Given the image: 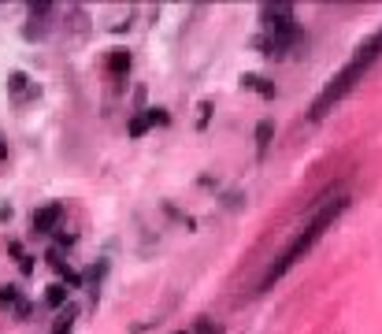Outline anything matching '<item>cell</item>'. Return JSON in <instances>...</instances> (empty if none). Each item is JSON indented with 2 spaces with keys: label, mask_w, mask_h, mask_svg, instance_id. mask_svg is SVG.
<instances>
[{
  "label": "cell",
  "mask_w": 382,
  "mask_h": 334,
  "mask_svg": "<svg viewBox=\"0 0 382 334\" xmlns=\"http://www.w3.org/2000/svg\"><path fill=\"white\" fill-rule=\"evenodd\" d=\"M8 89H12L15 97H34V93H38V86H30V78H26L23 71H15V75L8 78Z\"/></svg>",
  "instance_id": "cell-7"
},
{
  "label": "cell",
  "mask_w": 382,
  "mask_h": 334,
  "mask_svg": "<svg viewBox=\"0 0 382 334\" xmlns=\"http://www.w3.org/2000/svg\"><path fill=\"white\" fill-rule=\"evenodd\" d=\"M104 67H108V75L123 78L126 71H130V52H126V49H112V52H108V60H104Z\"/></svg>",
  "instance_id": "cell-6"
},
{
  "label": "cell",
  "mask_w": 382,
  "mask_h": 334,
  "mask_svg": "<svg viewBox=\"0 0 382 334\" xmlns=\"http://www.w3.org/2000/svg\"><path fill=\"white\" fill-rule=\"evenodd\" d=\"M56 334H71V331H56Z\"/></svg>",
  "instance_id": "cell-15"
},
{
  "label": "cell",
  "mask_w": 382,
  "mask_h": 334,
  "mask_svg": "<svg viewBox=\"0 0 382 334\" xmlns=\"http://www.w3.org/2000/svg\"><path fill=\"white\" fill-rule=\"evenodd\" d=\"M271 138H275V123H271V119H260L256 123V152H267Z\"/></svg>",
  "instance_id": "cell-9"
},
{
  "label": "cell",
  "mask_w": 382,
  "mask_h": 334,
  "mask_svg": "<svg viewBox=\"0 0 382 334\" xmlns=\"http://www.w3.org/2000/svg\"><path fill=\"white\" fill-rule=\"evenodd\" d=\"M375 60H382V30H375L363 45H357V52L349 56V63H345L338 75L323 86V93L315 97V104H312V119H323L334 104L345 101V97L357 89V82H363V75L375 67Z\"/></svg>",
  "instance_id": "cell-2"
},
{
  "label": "cell",
  "mask_w": 382,
  "mask_h": 334,
  "mask_svg": "<svg viewBox=\"0 0 382 334\" xmlns=\"http://www.w3.org/2000/svg\"><path fill=\"white\" fill-rule=\"evenodd\" d=\"M178 334H186V331H178Z\"/></svg>",
  "instance_id": "cell-16"
},
{
  "label": "cell",
  "mask_w": 382,
  "mask_h": 334,
  "mask_svg": "<svg viewBox=\"0 0 382 334\" xmlns=\"http://www.w3.org/2000/svg\"><path fill=\"white\" fill-rule=\"evenodd\" d=\"M241 82L249 89H256V93H263V97H275V86H267V78H260V75H241Z\"/></svg>",
  "instance_id": "cell-12"
},
{
  "label": "cell",
  "mask_w": 382,
  "mask_h": 334,
  "mask_svg": "<svg viewBox=\"0 0 382 334\" xmlns=\"http://www.w3.org/2000/svg\"><path fill=\"white\" fill-rule=\"evenodd\" d=\"M149 126H152L149 112H134L130 123H126V134H130V138H145V130H149Z\"/></svg>",
  "instance_id": "cell-8"
},
{
  "label": "cell",
  "mask_w": 382,
  "mask_h": 334,
  "mask_svg": "<svg viewBox=\"0 0 382 334\" xmlns=\"http://www.w3.org/2000/svg\"><path fill=\"white\" fill-rule=\"evenodd\" d=\"M345 208H349V197H345V193H334V189H331V193H326L323 201L315 204L312 219H308L305 227L294 234V241H289V246L282 249L278 257L267 264V272H263V278H260V290H267V286H271V283H278V278L286 275L289 267L297 264V260H305L308 252H312L315 241H320L323 234H326V227H331V223L338 219V215H342Z\"/></svg>",
  "instance_id": "cell-1"
},
{
  "label": "cell",
  "mask_w": 382,
  "mask_h": 334,
  "mask_svg": "<svg viewBox=\"0 0 382 334\" xmlns=\"http://www.w3.org/2000/svg\"><path fill=\"white\" fill-rule=\"evenodd\" d=\"M45 305H49V309H63V305H67V286L52 283L49 290H45Z\"/></svg>",
  "instance_id": "cell-10"
},
{
  "label": "cell",
  "mask_w": 382,
  "mask_h": 334,
  "mask_svg": "<svg viewBox=\"0 0 382 334\" xmlns=\"http://www.w3.org/2000/svg\"><path fill=\"white\" fill-rule=\"evenodd\" d=\"M0 309H15V312L23 309V297L15 286H0Z\"/></svg>",
  "instance_id": "cell-11"
},
{
  "label": "cell",
  "mask_w": 382,
  "mask_h": 334,
  "mask_svg": "<svg viewBox=\"0 0 382 334\" xmlns=\"http://www.w3.org/2000/svg\"><path fill=\"white\" fill-rule=\"evenodd\" d=\"M49 15H52V4H30V26H26V41H41L49 34Z\"/></svg>",
  "instance_id": "cell-4"
},
{
  "label": "cell",
  "mask_w": 382,
  "mask_h": 334,
  "mask_svg": "<svg viewBox=\"0 0 382 334\" xmlns=\"http://www.w3.org/2000/svg\"><path fill=\"white\" fill-rule=\"evenodd\" d=\"M260 19H263V26H267V34H278V38H305L301 26H297L294 4H263Z\"/></svg>",
  "instance_id": "cell-3"
},
{
  "label": "cell",
  "mask_w": 382,
  "mask_h": 334,
  "mask_svg": "<svg viewBox=\"0 0 382 334\" xmlns=\"http://www.w3.org/2000/svg\"><path fill=\"white\" fill-rule=\"evenodd\" d=\"M8 156V149H4V141H0V160H4Z\"/></svg>",
  "instance_id": "cell-14"
},
{
  "label": "cell",
  "mask_w": 382,
  "mask_h": 334,
  "mask_svg": "<svg viewBox=\"0 0 382 334\" xmlns=\"http://www.w3.org/2000/svg\"><path fill=\"white\" fill-rule=\"evenodd\" d=\"M189 334H223V323H215V320H208V315H201Z\"/></svg>",
  "instance_id": "cell-13"
},
{
  "label": "cell",
  "mask_w": 382,
  "mask_h": 334,
  "mask_svg": "<svg viewBox=\"0 0 382 334\" xmlns=\"http://www.w3.org/2000/svg\"><path fill=\"white\" fill-rule=\"evenodd\" d=\"M60 219H63V204L52 201V204H45V208L34 212V230H38V234H52L60 227Z\"/></svg>",
  "instance_id": "cell-5"
}]
</instances>
